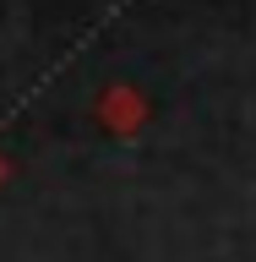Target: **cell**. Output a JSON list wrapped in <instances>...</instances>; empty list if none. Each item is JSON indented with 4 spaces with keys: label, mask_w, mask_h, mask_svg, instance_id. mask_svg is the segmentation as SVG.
<instances>
[{
    "label": "cell",
    "mask_w": 256,
    "mask_h": 262,
    "mask_svg": "<svg viewBox=\"0 0 256 262\" xmlns=\"http://www.w3.org/2000/svg\"><path fill=\"white\" fill-rule=\"evenodd\" d=\"M0 180H6V159H0Z\"/></svg>",
    "instance_id": "obj_1"
}]
</instances>
